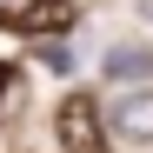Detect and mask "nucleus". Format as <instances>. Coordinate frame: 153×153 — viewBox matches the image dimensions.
Wrapping results in <instances>:
<instances>
[{
  "label": "nucleus",
  "mask_w": 153,
  "mask_h": 153,
  "mask_svg": "<svg viewBox=\"0 0 153 153\" xmlns=\"http://www.w3.org/2000/svg\"><path fill=\"white\" fill-rule=\"evenodd\" d=\"M53 140L67 153H107V120H100L93 93H67L60 113H53Z\"/></svg>",
  "instance_id": "nucleus-1"
},
{
  "label": "nucleus",
  "mask_w": 153,
  "mask_h": 153,
  "mask_svg": "<svg viewBox=\"0 0 153 153\" xmlns=\"http://www.w3.org/2000/svg\"><path fill=\"white\" fill-rule=\"evenodd\" d=\"M107 120H113V133L126 146H153V87H120Z\"/></svg>",
  "instance_id": "nucleus-2"
},
{
  "label": "nucleus",
  "mask_w": 153,
  "mask_h": 153,
  "mask_svg": "<svg viewBox=\"0 0 153 153\" xmlns=\"http://www.w3.org/2000/svg\"><path fill=\"white\" fill-rule=\"evenodd\" d=\"M13 27L20 33H60V27H73V7L67 0H27V7H13Z\"/></svg>",
  "instance_id": "nucleus-3"
},
{
  "label": "nucleus",
  "mask_w": 153,
  "mask_h": 153,
  "mask_svg": "<svg viewBox=\"0 0 153 153\" xmlns=\"http://www.w3.org/2000/svg\"><path fill=\"white\" fill-rule=\"evenodd\" d=\"M133 7H140V20H153V0H133Z\"/></svg>",
  "instance_id": "nucleus-4"
}]
</instances>
